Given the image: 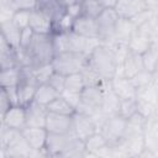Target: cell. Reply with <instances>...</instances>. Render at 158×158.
<instances>
[{"label": "cell", "instance_id": "4", "mask_svg": "<svg viewBox=\"0 0 158 158\" xmlns=\"http://www.w3.org/2000/svg\"><path fill=\"white\" fill-rule=\"evenodd\" d=\"M118 15L115 9H104L102 12L96 17L99 28V40L101 43L111 44L115 38V28L118 20Z\"/></svg>", "mask_w": 158, "mask_h": 158}, {"label": "cell", "instance_id": "38", "mask_svg": "<svg viewBox=\"0 0 158 158\" xmlns=\"http://www.w3.org/2000/svg\"><path fill=\"white\" fill-rule=\"evenodd\" d=\"M156 12H157V10H153V9H149V7H147V9H144L143 11H141L139 14H137L136 16H133L132 19H130L132 22H133V25L138 28L141 25H143L146 21H148L152 16H154L156 15Z\"/></svg>", "mask_w": 158, "mask_h": 158}, {"label": "cell", "instance_id": "14", "mask_svg": "<svg viewBox=\"0 0 158 158\" xmlns=\"http://www.w3.org/2000/svg\"><path fill=\"white\" fill-rule=\"evenodd\" d=\"M21 132L32 149L44 151L48 137V131L46 127H25Z\"/></svg>", "mask_w": 158, "mask_h": 158}, {"label": "cell", "instance_id": "7", "mask_svg": "<svg viewBox=\"0 0 158 158\" xmlns=\"http://www.w3.org/2000/svg\"><path fill=\"white\" fill-rule=\"evenodd\" d=\"M98 127L93 118L81 112H74L73 115V133L81 141H86L91 135L98 132Z\"/></svg>", "mask_w": 158, "mask_h": 158}, {"label": "cell", "instance_id": "25", "mask_svg": "<svg viewBox=\"0 0 158 158\" xmlns=\"http://www.w3.org/2000/svg\"><path fill=\"white\" fill-rule=\"evenodd\" d=\"M85 152H86V157L88 156H93V157H98V154L106 147L109 146L107 141L105 139V137L102 136V133L100 131L95 132L94 135H91L85 142Z\"/></svg>", "mask_w": 158, "mask_h": 158}, {"label": "cell", "instance_id": "6", "mask_svg": "<svg viewBox=\"0 0 158 158\" xmlns=\"http://www.w3.org/2000/svg\"><path fill=\"white\" fill-rule=\"evenodd\" d=\"M46 128L51 133H70L73 132V115H62L48 111Z\"/></svg>", "mask_w": 158, "mask_h": 158}, {"label": "cell", "instance_id": "40", "mask_svg": "<svg viewBox=\"0 0 158 158\" xmlns=\"http://www.w3.org/2000/svg\"><path fill=\"white\" fill-rule=\"evenodd\" d=\"M48 83L57 90V91H59V93H62L63 90H64V84H65V75H63V74H59V73H57V72H54L52 75H51V78H49V80H48Z\"/></svg>", "mask_w": 158, "mask_h": 158}, {"label": "cell", "instance_id": "31", "mask_svg": "<svg viewBox=\"0 0 158 158\" xmlns=\"http://www.w3.org/2000/svg\"><path fill=\"white\" fill-rule=\"evenodd\" d=\"M84 88H85V83H84V78H83L81 72L69 74L65 77V84H64L65 90L74 91V93H81Z\"/></svg>", "mask_w": 158, "mask_h": 158}, {"label": "cell", "instance_id": "41", "mask_svg": "<svg viewBox=\"0 0 158 158\" xmlns=\"http://www.w3.org/2000/svg\"><path fill=\"white\" fill-rule=\"evenodd\" d=\"M60 95L74 107V109H77L78 107V105H79V102H80V100H81V93H74V91H69V90H63L62 93H60Z\"/></svg>", "mask_w": 158, "mask_h": 158}, {"label": "cell", "instance_id": "47", "mask_svg": "<svg viewBox=\"0 0 158 158\" xmlns=\"http://www.w3.org/2000/svg\"><path fill=\"white\" fill-rule=\"evenodd\" d=\"M65 6H68V5H70V4H74V2H77V1H79V0H60Z\"/></svg>", "mask_w": 158, "mask_h": 158}, {"label": "cell", "instance_id": "13", "mask_svg": "<svg viewBox=\"0 0 158 158\" xmlns=\"http://www.w3.org/2000/svg\"><path fill=\"white\" fill-rule=\"evenodd\" d=\"M111 89L120 98V100L136 99L137 96V86L133 80L125 77H115L111 79Z\"/></svg>", "mask_w": 158, "mask_h": 158}, {"label": "cell", "instance_id": "36", "mask_svg": "<svg viewBox=\"0 0 158 158\" xmlns=\"http://www.w3.org/2000/svg\"><path fill=\"white\" fill-rule=\"evenodd\" d=\"M30 16H31V11H26V10L15 11L14 17H12V22L20 30H23V28L30 26Z\"/></svg>", "mask_w": 158, "mask_h": 158}, {"label": "cell", "instance_id": "21", "mask_svg": "<svg viewBox=\"0 0 158 158\" xmlns=\"http://www.w3.org/2000/svg\"><path fill=\"white\" fill-rule=\"evenodd\" d=\"M120 144L122 146L127 157H137L138 158L139 153L146 147V144H144V133L125 137L120 142Z\"/></svg>", "mask_w": 158, "mask_h": 158}, {"label": "cell", "instance_id": "10", "mask_svg": "<svg viewBox=\"0 0 158 158\" xmlns=\"http://www.w3.org/2000/svg\"><path fill=\"white\" fill-rule=\"evenodd\" d=\"M142 69H143V65H142L141 56L128 52L125 59L117 65L116 77H125V78L132 79Z\"/></svg>", "mask_w": 158, "mask_h": 158}, {"label": "cell", "instance_id": "23", "mask_svg": "<svg viewBox=\"0 0 158 158\" xmlns=\"http://www.w3.org/2000/svg\"><path fill=\"white\" fill-rule=\"evenodd\" d=\"M59 95H60V93L57 91L49 83H43V84H38L33 101H36L37 104L47 107V105L49 102H52Z\"/></svg>", "mask_w": 158, "mask_h": 158}, {"label": "cell", "instance_id": "3", "mask_svg": "<svg viewBox=\"0 0 158 158\" xmlns=\"http://www.w3.org/2000/svg\"><path fill=\"white\" fill-rule=\"evenodd\" d=\"M88 54L78 52H62L57 53L52 60V67L54 72L69 75L74 73H80L88 64Z\"/></svg>", "mask_w": 158, "mask_h": 158}, {"label": "cell", "instance_id": "42", "mask_svg": "<svg viewBox=\"0 0 158 158\" xmlns=\"http://www.w3.org/2000/svg\"><path fill=\"white\" fill-rule=\"evenodd\" d=\"M12 105L14 104H12L9 94L6 93V90L4 88H0V116L4 115Z\"/></svg>", "mask_w": 158, "mask_h": 158}, {"label": "cell", "instance_id": "44", "mask_svg": "<svg viewBox=\"0 0 158 158\" xmlns=\"http://www.w3.org/2000/svg\"><path fill=\"white\" fill-rule=\"evenodd\" d=\"M65 12H67L69 16H72L73 19H77L78 16H80V15H81V2H80V0L77 1V2H74V4L68 5Z\"/></svg>", "mask_w": 158, "mask_h": 158}, {"label": "cell", "instance_id": "5", "mask_svg": "<svg viewBox=\"0 0 158 158\" xmlns=\"http://www.w3.org/2000/svg\"><path fill=\"white\" fill-rule=\"evenodd\" d=\"M125 130H126V118L122 117L121 115H115L107 117L99 131L102 133L107 143L110 146H114L123 139Z\"/></svg>", "mask_w": 158, "mask_h": 158}, {"label": "cell", "instance_id": "49", "mask_svg": "<svg viewBox=\"0 0 158 158\" xmlns=\"http://www.w3.org/2000/svg\"><path fill=\"white\" fill-rule=\"evenodd\" d=\"M153 46H154V47L157 48V51H158V40H157V41H156V42L153 43Z\"/></svg>", "mask_w": 158, "mask_h": 158}, {"label": "cell", "instance_id": "26", "mask_svg": "<svg viewBox=\"0 0 158 158\" xmlns=\"http://www.w3.org/2000/svg\"><path fill=\"white\" fill-rule=\"evenodd\" d=\"M146 123H147V118H144L138 111L132 115L131 117L126 118V130H125V137L128 136H133V135H141L144 133L146 130Z\"/></svg>", "mask_w": 158, "mask_h": 158}, {"label": "cell", "instance_id": "37", "mask_svg": "<svg viewBox=\"0 0 158 158\" xmlns=\"http://www.w3.org/2000/svg\"><path fill=\"white\" fill-rule=\"evenodd\" d=\"M132 80H133L135 85H136L137 89H138V88H141V86L152 84V83L154 81V75H153V73H149V72L142 69L137 75H135V77L132 78Z\"/></svg>", "mask_w": 158, "mask_h": 158}, {"label": "cell", "instance_id": "32", "mask_svg": "<svg viewBox=\"0 0 158 158\" xmlns=\"http://www.w3.org/2000/svg\"><path fill=\"white\" fill-rule=\"evenodd\" d=\"M80 2H81V15L93 19H96L105 9L99 2V0H80Z\"/></svg>", "mask_w": 158, "mask_h": 158}, {"label": "cell", "instance_id": "8", "mask_svg": "<svg viewBox=\"0 0 158 158\" xmlns=\"http://www.w3.org/2000/svg\"><path fill=\"white\" fill-rule=\"evenodd\" d=\"M0 118L1 123L5 126L22 131L26 127V106L15 104L4 115H1Z\"/></svg>", "mask_w": 158, "mask_h": 158}, {"label": "cell", "instance_id": "45", "mask_svg": "<svg viewBox=\"0 0 158 158\" xmlns=\"http://www.w3.org/2000/svg\"><path fill=\"white\" fill-rule=\"evenodd\" d=\"M117 1H118V0H99V2H100L105 9H115Z\"/></svg>", "mask_w": 158, "mask_h": 158}, {"label": "cell", "instance_id": "17", "mask_svg": "<svg viewBox=\"0 0 158 158\" xmlns=\"http://www.w3.org/2000/svg\"><path fill=\"white\" fill-rule=\"evenodd\" d=\"M144 9H147V5L143 0H118L115 6L117 15L123 19H132Z\"/></svg>", "mask_w": 158, "mask_h": 158}, {"label": "cell", "instance_id": "28", "mask_svg": "<svg viewBox=\"0 0 158 158\" xmlns=\"http://www.w3.org/2000/svg\"><path fill=\"white\" fill-rule=\"evenodd\" d=\"M47 110L51 112L62 114V115H74V112H75V109L62 95H59L52 102H49L47 105Z\"/></svg>", "mask_w": 158, "mask_h": 158}, {"label": "cell", "instance_id": "48", "mask_svg": "<svg viewBox=\"0 0 158 158\" xmlns=\"http://www.w3.org/2000/svg\"><path fill=\"white\" fill-rule=\"evenodd\" d=\"M153 75H154V83H157V84H158V68L156 69V72L153 73Z\"/></svg>", "mask_w": 158, "mask_h": 158}, {"label": "cell", "instance_id": "27", "mask_svg": "<svg viewBox=\"0 0 158 158\" xmlns=\"http://www.w3.org/2000/svg\"><path fill=\"white\" fill-rule=\"evenodd\" d=\"M20 80H21L20 67L0 70V88H16Z\"/></svg>", "mask_w": 158, "mask_h": 158}, {"label": "cell", "instance_id": "22", "mask_svg": "<svg viewBox=\"0 0 158 158\" xmlns=\"http://www.w3.org/2000/svg\"><path fill=\"white\" fill-rule=\"evenodd\" d=\"M21 31L22 30H20L12 22V20L1 22V36L15 49H20V44H21Z\"/></svg>", "mask_w": 158, "mask_h": 158}, {"label": "cell", "instance_id": "11", "mask_svg": "<svg viewBox=\"0 0 158 158\" xmlns=\"http://www.w3.org/2000/svg\"><path fill=\"white\" fill-rule=\"evenodd\" d=\"M30 27L35 33H41V35H49L54 32V23L53 20L44 14L43 11L35 9L31 11L30 16Z\"/></svg>", "mask_w": 158, "mask_h": 158}, {"label": "cell", "instance_id": "43", "mask_svg": "<svg viewBox=\"0 0 158 158\" xmlns=\"http://www.w3.org/2000/svg\"><path fill=\"white\" fill-rule=\"evenodd\" d=\"M33 36H35V32L32 31V28L30 26L26 27V28H23L21 31V44H20V48H22V49L27 48V46L32 41Z\"/></svg>", "mask_w": 158, "mask_h": 158}, {"label": "cell", "instance_id": "29", "mask_svg": "<svg viewBox=\"0 0 158 158\" xmlns=\"http://www.w3.org/2000/svg\"><path fill=\"white\" fill-rule=\"evenodd\" d=\"M141 59H142L143 69L149 72V73H154L156 69L158 68V51H157V48L154 46L148 48L144 53L141 54Z\"/></svg>", "mask_w": 158, "mask_h": 158}, {"label": "cell", "instance_id": "9", "mask_svg": "<svg viewBox=\"0 0 158 158\" xmlns=\"http://www.w3.org/2000/svg\"><path fill=\"white\" fill-rule=\"evenodd\" d=\"M33 149L30 147L27 141L21 136L14 141L9 147L0 148V158H30L32 157Z\"/></svg>", "mask_w": 158, "mask_h": 158}, {"label": "cell", "instance_id": "12", "mask_svg": "<svg viewBox=\"0 0 158 158\" xmlns=\"http://www.w3.org/2000/svg\"><path fill=\"white\" fill-rule=\"evenodd\" d=\"M72 31L88 38H99V28L96 19L80 15L77 19H74Z\"/></svg>", "mask_w": 158, "mask_h": 158}, {"label": "cell", "instance_id": "2", "mask_svg": "<svg viewBox=\"0 0 158 158\" xmlns=\"http://www.w3.org/2000/svg\"><path fill=\"white\" fill-rule=\"evenodd\" d=\"M88 65L102 79L111 80L116 77L117 58L115 51L104 43H100L88 57Z\"/></svg>", "mask_w": 158, "mask_h": 158}, {"label": "cell", "instance_id": "16", "mask_svg": "<svg viewBox=\"0 0 158 158\" xmlns=\"http://www.w3.org/2000/svg\"><path fill=\"white\" fill-rule=\"evenodd\" d=\"M37 9L47 14L53 20V23L56 26L65 14L67 6L60 0H38Z\"/></svg>", "mask_w": 158, "mask_h": 158}, {"label": "cell", "instance_id": "46", "mask_svg": "<svg viewBox=\"0 0 158 158\" xmlns=\"http://www.w3.org/2000/svg\"><path fill=\"white\" fill-rule=\"evenodd\" d=\"M147 5V7L149 9H153V10H157L158 9V0H143Z\"/></svg>", "mask_w": 158, "mask_h": 158}, {"label": "cell", "instance_id": "52", "mask_svg": "<svg viewBox=\"0 0 158 158\" xmlns=\"http://www.w3.org/2000/svg\"><path fill=\"white\" fill-rule=\"evenodd\" d=\"M157 14H158V9H157Z\"/></svg>", "mask_w": 158, "mask_h": 158}, {"label": "cell", "instance_id": "51", "mask_svg": "<svg viewBox=\"0 0 158 158\" xmlns=\"http://www.w3.org/2000/svg\"><path fill=\"white\" fill-rule=\"evenodd\" d=\"M156 115H157V116H158V110H157V114H156Z\"/></svg>", "mask_w": 158, "mask_h": 158}, {"label": "cell", "instance_id": "18", "mask_svg": "<svg viewBox=\"0 0 158 158\" xmlns=\"http://www.w3.org/2000/svg\"><path fill=\"white\" fill-rule=\"evenodd\" d=\"M19 67L17 49L11 47L6 40L0 36V69H9Z\"/></svg>", "mask_w": 158, "mask_h": 158}, {"label": "cell", "instance_id": "30", "mask_svg": "<svg viewBox=\"0 0 158 158\" xmlns=\"http://www.w3.org/2000/svg\"><path fill=\"white\" fill-rule=\"evenodd\" d=\"M20 136H21V131L20 130L10 128V127L5 126L4 123H1V126H0V148L9 147Z\"/></svg>", "mask_w": 158, "mask_h": 158}, {"label": "cell", "instance_id": "39", "mask_svg": "<svg viewBox=\"0 0 158 158\" xmlns=\"http://www.w3.org/2000/svg\"><path fill=\"white\" fill-rule=\"evenodd\" d=\"M37 1L38 0H12L11 6L15 11H19V10L32 11L37 9Z\"/></svg>", "mask_w": 158, "mask_h": 158}, {"label": "cell", "instance_id": "50", "mask_svg": "<svg viewBox=\"0 0 158 158\" xmlns=\"http://www.w3.org/2000/svg\"><path fill=\"white\" fill-rule=\"evenodd\" d=\"M154 84H156V85H157V89H158V84H157V83H154Z\"/></svg>", "mask_w": 158, "mask_h": 158}, {"label": "cell", "instance_id": "35", "mask_svg": "<svg viewBox=\"0 0 158 158\" xmlns=\"http://www.w3.org/2000/svg\"><path fill=\"white\" fill-rule=\"evenodd\" d=\"M138 111L137 107V100L136 99H126V100H121L120 104V114L122 117L128 118L132 115H135Z\"/></svg>", "mask_w": 158, "mask_h": 158}, {"label": "cell", "instance_id": "15", "mask_svg": "<svg viewBox=\"0 0 158 158\" xmlns=\"http://www.w3.org/2000/svg\"><path fill=\"white\" fill-rule=\"evenodd\" d=\"M47 107L32 101L26 106V127H46Z\"/></svg>", "mask_w": 158, "mask_h": 158}, {"label": "cell", "instance_id": "19", "mask_svg": "<svg viewBox=\"0 0 158 158\" xmlns=\"http://www.w3.org/2000/svg\"><path fill=\"white\" fill-rule=\"evenodd\" d=\"M137 30V27L133 25V22L130 19L118 17L116 28H115V38L112 43H125L127 44L133 32ZM111 43V44H112Z\"/></svg>", "mask_w": 158, "mask_h": 158}, {"label": "cell", "instance_id": "1", "mask_svg": "<svg viewBox=\"0 0 158 158\" xmlns=\"http://www.w3.org/2000/svg\"><path fill=\"white\" fill-rule=\"evenodd\" d=\"M56 56L53 46V36L35 33L32 41L27 48L22 49L20 56V67L38 68L46 64H51Z\"/></svg>", "mask_w": 158, "mask_h": 158}, {"label": "cell", "instance_id": "34", "mask_svg": "<svg viewBox=\"0 0 158 158\" xmlns=\"http://www.w3.org/2000/svg\"><path fill=\"white\" fill-rule=\"evenodd\" d=\"M53 73H54V69L51 63V64H46V65L38 67V68H35L33 78L37 81V84H43V83H48V80Z\"/></svg>", "mask_w": 158, "mask_h": 158}, {"label": "cell", "instance_id": "24", "mask_svg": "<svg viewBox=\"0 0 158 158\" xmlns=\"http://www.w3.org/2000/svg\"><path fill=\"white\" fill-rule=\"evenodd\" d=\"M120 104H121L120 98L112 91L111 88H109L105 91L104 100H102L100 109L107 117H110V116H115L120 114Z\"/></svg>", "mask_w": 158, "mask_h": 158}, {"label": "cell", "instance_id": "20", "mask_svg": "<svg viewBox=\"0 0 158 158\" xmlns=\"http://www.w3.org/2000/svg\"><path fill=\"white\" fill-rule=\"evenodd\" d=\"M127 46H128V51L131 53H135V54L141 56L148 48H151L153 46V41L146 33L141 32L139 30H136L133 32V35L131 36Z\"/></svg>", "mask_w": 158, "mask_h": 158}, {"label": "cell", "instance_id": "33", "mask_svg": "<svg viewBox=\"0 0 158 158\" xmlns=\"http://www.w3.org/2000/svg\"><path fill=\"white\" fill-rule=\"evenodd\" d=\"M137 30L146 33L154 43L158 40V14L156 12L154 16H152L148 21H146L143 25H141Z\"/></svg>", "mask_w": 158, "mask_h": 158}]
</instances>
